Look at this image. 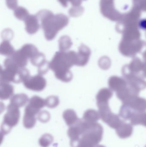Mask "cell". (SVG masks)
<instances>
[{
	"mask_svg": "<svg viewBox=\"0 0 146 147\" xmlns=\"http://www.w3.org/2000/svg\"><path fill=\"white\" fill-rule=\"evenodd\" d=\"M140 24L141 28L146 29V20H141L140 22Z\"/></svg>",
	"mask_w": 146,
	"mask_h": 147,
	"instance_id": "cell-28",
	"label": "cell"
},
{
	"mask_svg": "<svg viewBox=\"0 0 146 147\" xmlns=\"http://www.w3.org/2000/svg\"><path fill=\"white\" fill-rule=\"evenodd\" d=\"M14 94L13 86L9 83H1L0 84V98L6 100L12 97Z\"/></svg>",
	"mask_w": 146,
	"mask_h": 147,
	"instance_id": "cell-10",
	"label": "cell"
},
{
	"mask_svg": "<svg viewBox=\"0 0 146 147\" xmlns=\"http://www.w3.org/2000/svg\"><path fill=\"white\" fill-rule=\"evenodd\" d=\"M45 106L50 109L57 107L59 104V98L56 96H49L45 99Z\"/></svg>",
	"mask_w": 146,
	"mask_h": 147,
	"instance_id": "cell-20",
	"label": "cell"
},
{
	"mask_svg": "<svg viewBox=\"0 0 146 147\" xmlns=\"http://www.w3.org/2000/svg\"><path fill=\"white\" fill-rule=\"evenodd\" d=\"M36 123V118L35 117L24 115L23 125L26 128H32L35 126Z\"/></svg>",
	"mask_w": 146,
	"mask_h": 147,
	"instance_id": "cell-19",
	"label": "cell"
},
{
	"mask_svg": "<svg viewBox=\"0 0 146 147\" xmlns=\"http://www.w3.org/2000/svg\"><path fill=\"white\" fill-rule=\"evenodd\" d=\"M77 53V66H84L87 63L91 54L90 49L85 45H81L79 47Z\"/></svg>",
	"mask_w": 146,
	"mask_h": 147,
	"instance_id": "cell-7",
	"label": "cell"
},
{
	"mask_svg": "<svg viewBox=\"0 0 146 147\" xmlns=\"http://www.w3.org/2000/svg\"><path fill=\"white\" fill-rule=\"evenodd\" d=\"M14 15L17 19L24 21L30 15L28 11L25 8L21 7H18L15 10Z\"/></svg>",
	"mask_w": 146,
	"mask_h": 147,
	"instance_id": "cell-18",
	"label": "cell"
},
{
	"mask_svg": "<svg viewBox=\"0 0 146 147\" xmlns=\"http://www.w3.org/2000/svg\"><path fill=\"white\" fill-rule=\"evenodd\" d=\"M14 48L8 40H4L2 42L0 46V53L2 55L10 57L14 53Z\"/></svg>",
	"mask_w": 146,
	"mask_h": 147,
	"instance_id": "cell-13",
	"label": "cell"
},
{
	"mask_svg": "<svg viewBox=\"0 0 146 147\" xmlns=\"http://www.w3.org/2000/svg\"><path fill=\"white\" fill-rule=\"evenodd\" d=\"M37 118L42 122H46L49 120L50 114L47 111H42L39 113Z\"/></svg>",
	"mask_w": 146,
	"mask_h": 147,
	"instance_id": "cell-25",
	"label": "cell"
},
{
	"mask_svg": "<svg viewBox=\"0 0 146 147\" xmlns=\"http://www.w3.org/2000/svg\"><path fill=\"white\" fill-rule=\"evenodd\" d=\"M130 120L132 125H142L146 127V114H133Z\"/></svg>",
	"mask_w": 146,
	"mask_h": 147,
	"instance_id": "cell-17",
	"label": "cell"
},
{
	"mask_svg": "<svg viewBox=\"0 0 146 147\" xmlns=\"http://www.w3.org/2000/svg\"><path fill=\"white\" fill-rule=\"evenodd\" d=\"M24 21L26 31L29 34H34L39 29V24L37 16L29 15Z\"/></svg>",
	"mask_w": 146,
	"mask_h": 147,
	"instance_id": "cell-6",
	"label": "cell"
},
{
	"mask_svg": "<svg viewBox=\"0 0 146 147\" xmlns=\"http://www.w3.org/2000/svg\"><path fill=\"white\" fill-rule=\"evenodd\" d=\"M24 85L27 89L35 91H41L45 88L46 81L42 75L37 74L30 76L23 82Z\"/></svg>",
	"mask_w": 146,
	"mask_h": 147,
	"instance_id": "cell-5",
	"label": "cell"
},
{
	"mask_svg": "<svg viewBox=\"0 0 146 147\" xmlns=\"http://www.w3.org/2000/svg\"><path fill=\"white\" fill-rule=\"evenodd\" d=\"M63 117L68 126L70 127L79 120L77 114L73 109H67L63 112Z\"/></svg>",
	"mask_w": 146,
	"mask_h": 147,
	"instance_id": "cell-12",
	"label": "cell"
},
{
	"mask_svg": "<svg viewBox=\"0 0 146 147\" xmlns=\"http://www.w3.org/2000/svg\"><path fill=\"white\" fill-rule=\"evenodd\" d=\"M58 43L59 50L63 52H66L69 50L73 45L71 38L67 35L61 37Z\"/></svg>",
	"mask_w": 146,
	"mask_h": 147,
	"instance_id": "cell-16",
	"label": "cell"
},
{
	"mask_svg": "<svg viewBox=\"0 0 146 147\" xmlns=\"http://www.w3.org/2000/svg\"><path fill=\"white\" fill-rule=\"evenodd\" d=\"M6 4L9 9H15L18 7L17 0H6Z\"/></svg>",
	"mask_w": 146,
	"mask_h": 147,
	"instance_id": "cell-27",
	"label": "cell"
},
{
	"mask_svg": "<svg viewBox=\"0 0 146 147\" xmlns=\"http://www.w3.org/2000/svg\"><path fill=\"white\" fill-rule=\"evenodd\" d=\"M63 7H67L68 2L71 3L73 7H79L81 6L82 0H57Z\"/></svg>",
	"mask_w": 146,
	"mask_h": 147,
	"instance_id": "cell-24",
	"label": "cell"
},
{
	"mask_svg": "<svg viewBox=\"0 0 146 147\" xmlns=\"http://www.w3.org/2000/svg\"><path fill=\"white\" fill-rule=\"evenodd\" d=\"M28 96L24 93H20L13 96L10 99V104L20 108L25 105L29 102Z\"/></svg>",
	"mask_w": 146,
	"mask_h": 147,
	"instance_id": "cell-11",
	"label": "cell"
},
{
	"mask_svg": "<svg viewBox=\"0 0 146 147\" xmlns=\"http://www.w3.org/2000/svg\"><path fill=\"white\" fill-rule=\"evenodd\" d=\"M5 69L1 67L0 80L1 83H15L23 82L30 76V72L25 68H19L15 65L9 58L6 59L4 62Z\"/></svg>",
	"mask_w": 146,
	"mask_h": 147,
	"instance_id": "cell-3",
	"label": "cell"
},
{
	"mask_svg": "<svg viewBox=\"0 0 146 147\" xmlns=\"http://www.w3.org/2000/svg\"><path fill=\"white\" fill-rule=\"evenodd\" d=\"M28 102V105L39 110L45 106V100L38 96H33L31 98Z\"/></svg>",
	"mask_w": 146,
	"mask_h": 147,
	"instance_id": "cell-15",
	"label": "cell"
},
{
	"mask_svg": "<svg viewBox=\"0 0 146 147\" xmlns=\"http://www.w3.org/2000/svg\"><path fill=\"white\" fill-rule=\"evenodd\" d=\"M53 140L52 136L49 134H45L39 139V145L42 147H48L52 143Z\"/></svg>",
	"mask_w": 146,
	"mask_h": 147,
	"instance_id": "cell-21",
	"label": "cell"
},
{
	"mask_svg": "<svg viewBox=\"0 0 146 147\" xmlns=\"http://www.w3.org/2000/svg\"><path fill=\"white\" fill-rule=\"evenodd\" d=\"M20 117L19 108L9 104L7 107V112L3 117L1 128V133L8 134L11 129L18 124Z\"/></svg>",
	"mask_w": 146,
	"mask_h": 147,
	"instance_id": "cell-4",
	"label": "cell"
},
{
	"mask_svg": "<svg viewBox=\"0 0 146 147\" xmlns=\"http://www.w3.org/2000/svg\"><path fill=\"white\" fill-rule=\"evenodd\" d=\"M77 53L74 51L56 53L49 63V68L55 73L57 78L64 82H69L73 78L70 69L77 65Z\"/></svg>",
	"mask_w": 146,
	"mask_h": 147,
	"instance_id": "cell-1",
	"label": "cell"
},
{
	"mask_svg": "<svg viewBox=\"0 0 146 147\" xmlns=\"http://www.w3.org/2000/svg\"><path fill=\"white\" fill-rule=\"evenodd\" d=\"M116 130L118 136L121 139H126L131 136L133 132L132 124L125 123L122 121L120 126Z\"/></svg>",
	"mask_w": 146,
	"mask_h": 147,
	"instance_id": "cell-9",
	"label": "cell"
},
{
	"mask_svg": "<svg viewBox=\"0 0 146 147\" xmlns=\"http://www.w3.org/2000/svg\"><path fill=\"white\" fill-rule=\"evenodd\" d=\"M13 63L19 68H25L28 62V58L21 49L15 52L10 57H8Z\"/></svg>",
	"mask_w": 146,
	"mask_h": 147,
	"instance_id": "cell-8",
	"label": "cell"
},
{
	"mask_svg": "<svg viewBox=\"0 0 146 147\" xmlns=\"http://www.w3.org/2000/svg\"><path fill=\"white\" fill-rule=\"evenodd\" d=\"M99 118V115L97 111L93 110H88L84 113L82 119L89 123H96Z\"/></svg>",
	"mask_w": 146,
	"mask_h": 147,
	"instance_id": "cell-14",
	"label": "cell"
},
{
	"mask_svg": "<svg viewBox=\"0 0 146 147\" xmlns=\"http://www.w3.org/2000/svg\"><path fill=\"white\" fill-rule=\"evenodd\" d=\"M41 21V27L47 40H52L57 33L64 28L69 23V19L63 14L54 15L51 11L42 10L36 14Z\"/></svg>",
	"mask_w": 146,
	"mask_h": 147,
	"instance_id": "cell-2",
	"label": "cell"
},
{
	"mask_svg": "<svg viewBox=\"0 0 146 147\" xmlns=\"http://www.w3.org/2000/svg\"><path fill=\"white\" fill-rule=\"evenodd\" d=\"M95 147H105L103 146H102V145H97V146H96Z\"/></svg>",
	"mask_w": 146,
	"mask_h": 147,
	"instance_id": "cell-29",
	"label": "cell"
},
{
	"mask_svg": "<svg viewBox=\"0 0 146 147\" xmlns=\"http://www.w3.org/2000/svg\"><path fill=\"white\" fill-rule=\"evenodd\" d=\"M84 11V8L81 6L79 7H73L69 11V15L71 16L77 17L82 14Z\"/></svg>",
	"mask_w": 146,
	"mask_h": 147,
	"instance_id": "cell-23",
	"label": "cell"
},
{
	"mask_svg": "<svg viewBox=\"0 0 146 147\" xmlns=\"http://www.w3.org/2000/svg\"><path fill=\"white\" fill-rule=\"evenodd\" d=\"M46 60L45 56L42 53L39 52L34 58L31 59V63L34 66L39 67L40 65L45 63Z\"/></svg>",
	"mask_w": 146,
	"mask_h": 147,
	"instance_id": "cell-22",
	"label": "cell"
},
{
	"mask_svg": "<svg viewBox=\"0 0 146 147\" xmlns=\"http://www.w3.org/2000/svg\"><path fill=\"white\" fill-rule=\"evenodd\" d=\"M50 69L49 63H48L47 61L44 63L42 65L38 67V72L40 75L45 74L48 71V70Z\"/></svg>",
	"mask_w": 146,
	"mask_h": 147,
	"instance_id": "cell-26",
	"label": "cell"
},
{
	"mask_svg": "<svg viewBox=\"0 0 146 147\" xmlns=\"http://www.w3.org/2000/svg\"></svg>",
	"mask_w": 146,
	"mask_h": 147,
	"instance_id": "cell-30",
	"label": "cell"
}]
</instances>
